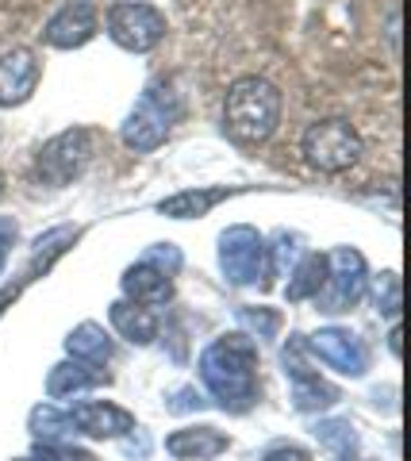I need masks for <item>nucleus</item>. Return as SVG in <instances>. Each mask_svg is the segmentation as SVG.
I'll return each instance as SVG.
<instances>
[{"instance_id":"obj_7","label":"nucleus","mask_w":411,"mask_h":461,"mask_svg":"<svg viewBox=\"0 0 411 461\" xmlns=\"http://www.w3.org/2000/svg\"><path fill=\"white\" fill-rule=\"evenodd\" d=\"M89 158H93V135L85 127H69V131L42 142V150L35 158V173L47 185H54V189H62V185H69L89 166Z\"/></svg>"},{"instance_id":"obj_1","label":"nucleus","mask_w":411,"mask_h":461,"mask_svg":"<svg viewBox=\"0 0 411 461\" xmlns=\"http://www.w3.org/2000/svg\"><path fill=\"white\" fill-rule=\"evenodd\" d=\"M201 381L223 411H246L258 400V346H254V339H211L201 350Z\"/></svg>"},{"instance_id":"obj_31","label":"nucleus","mask_w":411,"mask_h":461,"mask_svg":"<svg viewBox=\"0 0 411 461\" xmlns=\"http://www.w3.org/2000/svg\"><path fill=\"white\" fill-rule=\"evenodd\" d=\"M0 196H4V173H0Z\"/></svg>"},{"instance_id":"obj_27","label":"nucleus","mask_w":411,"mask_h":461,"mask_svg":"<svg viewBox=\"0 0 411 461\" xmlns=\"http://www.w3.org/2000/svg\"><path fill=\"white\" fill-rule=\"evenodd\" d=\"M138 262H147V266H154V269H162V273L174 277V273L181 269V250L174 247V242H158V247H150Z\"/></svg>"},{"instance_id":"obj_30","label":"nucleus","mask_w":411,"mask_h":461,"mask_svg":"<svg viewBox=\"0 0 411 461\" xmlns=\"http://www.w3.org/2000/svg\"><path fill=\"white\" fill-rule=\"evenodd\" d=\"M389 350L400 357V327H392V335H389Z\"/></svg>"},{"instance_id":"obj_26","label":"nucleus","mask_w":411,"mask_h":461,"mask_svg":"<svg viewBox=\"0 0 411 461\" xmlns=\"http://www.w3.org/2000/svg\"><path fill=\"white\" fill-rule=\"evenodd\" d=\"M31 457L35 461H96V454L81 450V446H69V442H39Z\"/></svg>"},{"instance_id":"obj_6","label":"nucleus","mask_w":411,"mask_h":461,"mask_svg":"<svg viewBox=\"0 0 411 461\" xmlns=\"http://www.w3.org/2000/svg\"><path fill=\"white\" fill-rule=\"evenodd\" d=\"M365 281H370L365 258L353 247H338L327 254V281H323L316 304L323 312H350L365 296Z\"/></svg>"},{"instance_id":"obj_9","label":"nucleus","mask_w":411,"mask_h":461,"mask_svg":"<svg viewBox=\"0 0 411 461\" xmlns=\"http://www.w3.org/2000/svg\"><path fill=\"white\" fill-rule=\"evenodd\" d=\"M281 362H285V377L292 381V408L296 411H304V415L327 411V408H335V403L343 400V393H338L335 384H327L316 369L304 362V342H300V335H292V342L285 346V354H281Z\"/></svg>"},{"instance_id":"obj_19","label":"nucleus","mask_w":411,"mask_h":461,"mask_svg":"<svg viewBox=\"0 0 411 461\" xmlns=\"http://www.w3.org/2000/svg\"><path fill=\"white\" fill-rule=\"evenodd\" d=\"M112 339H108V330L101 323H81L74 327L66 335V354L69 357H77V362H89V366H104L108 357H112Z\"/></svg>"},{"instance_id":"obj_8","label":"nucleus","mask_w":411,"mask_h":461,"mask_svg":"<svg viewBox=\"0 0 411 461\" xmlns=\"http://www.w3.org/2000/svg\"><path fill=\"white\" fill-rule=\"evenodd\" d=\"M219 269L223 277L246 288L265 277V239L250 223H235L219 235Z\"/></svg>"},{"instance_id":"obj_21","label":"nucleus","mask_w":411,"mask_h":461,"mask_svg":"<svg viewBox=\"0 0 411 461\" xmlns=\"http://www.w3.org/2000/svg\"><path fill=\"white\" fill-rule=\"evenodd\" d=\"M316 438L335 461H353L358 457V435L346 420H319L316 423Z\"/></svg>"},{"instance_id":"obj_16","label":"nucleus","mask_w":411,"mask_h":461,"mask_svg":"<svg viewBox=\"0 0 411 461\" xmlns=\"http://www.w3.org/2000/svg\"><path fill=\"white\" fill-rule=\"evenodd\" d=\"M112 377L101 366H89V362H77V357H66L47 373V396L50 400H66V396H77V393H89V388H101Z\"/></svg>"},{"instance_id":"obj_17","label":"nucleus","mask_w":411,"mask_h":461,"mask_svg":"<svg viewBox=\"0 0 411 461\" xmlns=\"http://www.w3.org/2000/svg\"><path fill=\"white\" fill-rule=\"evenodd\" d=\"M108 320L116 327V335L127 339L131 346H150L158 339V320H154V312L143 304H131V300H116V304L108 308Z\"/></svg>"},{"instance_id":"obj_14","label":"nucleus","mask_w":411,"mask_h":461,"mask_svg":"<svg viewBox=\"0 0 411 461\" xmlns=\"http://www.w3.org/2000/svg\"><path fill=\"white\" fill-rule=\"evenodd\" d=\"M227 446H231V438L208 423L181 427L174 435H165V454L177 457V461H211V457H219Z\"/></svg>"},{"instance_id":"obj_22","label":"nucleus","mask_w":411,"mask_h":461,"mask_svg":"<svg viewBox=\"0 0 411 461\" xmlns=\"http://www.w3.org/2000/svg\"><path fill=\"white\" fill-rule=\"evenodd\" d=\"M296 262H300V235H292V230H277L273 242H265V273L285 277L289 269H296Z\"/></svg>"},{"instance_id":"obj_28","label":"nucleus","mask_w":411,"mask_h":461,"mask_svg":"<svg viewBox=\"0 0 411 461\" xmlns=\"http://www.w3.org/2000/svg\"><path fill=\"white\" fill-rule=\"evenodd\" d=\"M262 461H311V454L304 450V446H296V442H277V446H269V450L262 454Z\"/></svg>"},{"instance_id":"obj_2","label":"nucleus","mask_w":411,"mask_h":461,"mask_svg":"<svg viewBox=\"0 0 411 461\" xmlns=\"http://www.w3.org/2000/svg\"><path fill=\"white\" fill-rule=\"evenodd\" d=\"M281 123V89L265 77H238L223 96V131L243 147H258Z\"/></svg>"},{"instance_id":"obj_10","label":"nucleus","mask_w":411,"mask_h":461,"mask_svg":"<svg viewBox=\"0 0 411 461\" xmlns=\"http://www.w3.org/2000/svg\"><path fill=\"white\" fill-rule=\"evenodd\" d=\"M304 346L323 366L343 373V377H365V369H370V350H365V342L346 327H319Z\"/></svg>"},{"instance_id":"obj_13","label":"nucleus","mask_w":411,"mask_h":461,"mask_svg":"<svg viewBox=\"0 0 411 461\" xmlns=\"http://www.w3.org/2000/svg\"><path fill=\"white\" fill-rule=\"evenodd\" d=\"M69 423L74 430L89 438H123L127 430H135V415L127 408H116V403H104V400H89V403H77L69 408Z\"/></svg>"},{"instance_id":"obj_5","label":"nucleus","mask_w":411,"mask_h":461,"mask_svg":"<svg viewBox=\"0 0 411 461\" xmlns=\"http://www.w3.org/2000/svg\"><path fill=\"white\" fill-rule=\"evenodd\" d=\"M104 27L108 39L131 54H147L165 39V16L154 5H143V0H116L104 16Z\"/></svg>"},{"instance_id":"obj_29","label":"nucleus","mask_w":411,"mask_h":461,"mask_svg":"<svg viewBox=\"0 0 411 461\" xmlns=\"http://www.w3.org/2000/svg\"><path fill=\"white\" fill-rule=\"evenodd\" d=\"M12 242H16V223H12V220H0V273H4V266H8Z\"/></svg>"},{"instance_id":"obj_11","label":"nucleus","mask_w":411,"mask_h":461,"mask_svg":"<svg viewBox=\"0 0 411 461\" xmlns=\"http://www.w3.org/2000/svg\"><path fill=\"white\" fill-rule=\"evenodd\" d=\"M96 27H101V16H96L93 0H69V5H62L47 20V27H42V42L54 47V50H77L96 35Z\"/></svg>"},{"instance_id":"obj_20","label":"nucleus","mask_w":411,"mask_h":461,"mask_svg":"<svg viewBox=\"0 0 411 461\" xmlns=\"http://www.w3.org/2000/svg\"><path fill=\"white\" fill-rule=\"evenodd\" d=\"M323 281H327V254H308V258L296 262L285 293H289L292 304H300V300H316Z\"/></svg>"},{"instance_id":"obj_32","label":"nucleus","mask_w":411,"mask_h":461,"mask_svg":"<svg viewBox=\"0 0 411 461\" xmlns=\"http://www.w3.org/2000/svg\"><path fill=\"white\" fill-rule=\"evenodd\" d=\"M20 461H35V457H20Z\"/></svg>"},{"instance_id":"obj_24","label":"nucleus","mask_w":411,"mask_h":461,"mask_svg":"<svg viewBox=\"0 0 411 461\" xmlns=\"http://www.w3.org/2000/svg\"><path fill=\"white\" fill-rule=\"evenodd\" d=\"M373 304L380 315H389V320H396L404 308V300H400V277L396 273H380L377 285H373Z\"/></svg>"},{"instance_id":"obj_25","label":"nucleus","mask_w":411,"mask_h":461,"mask_svg":"<svg viewBox=\"0 0 411 461\" xmlns=\"http://www.w3.org/2000/svg\"><path fill=\"white\" fill-rule=\"evenodd\" d=\"M238 323L250 327L258 339H273L281 330V315L273 308H238Z\"/></svg>"},{"instance_id":"obj_15","label":"nucleus","mask_w":411,"mask_h":461,"mask_svg":"<svg viewBox=\"0 0 411 461\" xmlns=\"http://www.w3.org/2000/svg\"><path fill=\"white\" fill-rule=\"evenodd\" d=\"M120 288H123V300L131 304H143V308H158L174 296V277L162 269H154L147 262H135L131 269H123L120 277Z\"/></svg>"},{"instance_id":"obj_12","label":"nucleus","mask_w":411,"mask_h":461,"mask_svg":"<svg viewBox=\"0 0 411 461\" xmlns=\"http://www.w3.org/2000/svg\"><path fill=\"white\" fill-rule=\"evenodd\" d=\"M42 77V62L31 47H16L0 54V108H20L35 96Z\"/></svg>"},{"instance_id":"obj_18","label":"nucleus","mask_w":411,"mask_h":461,"mask_svg":"<svg viewBox=\"0 0 411 461\" xmlns=\"http://www.w3.org/2000/svg\"><path fill=\"white\" fill-rule=\"evenodd\" d=\"M227 196H231L227 185H216V189H181L174 196L158 200V212L169 215V220H201V215H208Z\"/></svg>"},{"instance_id":"obj_23","label":"nucleus","mask_w":411,"mask_h":461,"mask_svg":"<svg viewBox=\"0 0 411 461\" xmlns=\"http://www.w3.org/2000/svg\"><path fill=\"white\" fill-rule=\"evenodd\" d=\"M27 427H31V435L39 442H62L69 430H74V423H69V415L50 408V403H42V408L31 411V420H27Z\"/></svg>"},{"instance_id":"obj_3","label":"nucleus","mask_w":411,"mask_h":461,"mask_svg":"<svg viewBox=\"0 0 411 461\" xmlns=\"http://www.w3.org/2000/svg\"><path fill=\"white\" fill-rule=\"evenodd\" d=\"M177 115H181L177 93L169 89V85H150V89L135 100V108L127 112L120 135L135 154H150L169 139V127L177 123Z\"/></svg>"},{"instance_id":"obj_4","label":"nucleus","mask_w":411,"mask_h":461,"mask_svg":"<svg viewBox=\"0 0 411 461\" xmlns=\"http://www.w3.org/2000/svg\"><path fill=\"white\" fill-rule=\"evenodd\" d=\"M304 158L319 173H346L362 158V135L346 120H319L304 131Z\"/></svg>"}]
</instances>
